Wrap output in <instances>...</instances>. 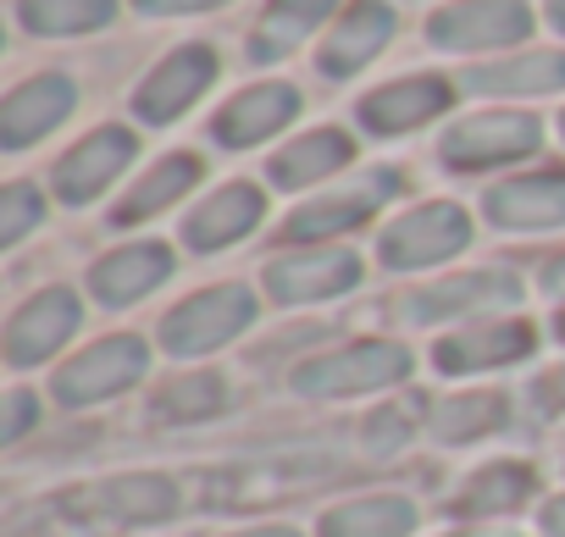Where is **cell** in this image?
I'll return each instance as SVG.
<instances>
[{"instance_id":"obj_1","label":"cell","mask_w":565,"mask_h":537,"mask_svg":"<svg viewBox=\"0 0 565 537\" xmlns=\"http://www.w3.org/2000/svg\"><path fill=\"white\" fill-rule=\"evenodd\" d=\"M339 460L328 449H271V454H255V460H238V465H222L216 482L205 487L211 504H260V498H277V493H300L306 482L328 476Z\"/></svg>"},{"instance_id":"obj_2","label":"cell","mask_w":565,"mask_h":537,"mask_svg":"<svg viewBox=\"0 0 565 537\" xmlns=\"http://www.w3.org/2000/svg\"><path fill=\"white\" fill-rule=\"evenodd\" d=\"M249 322H255V305H249L244 289H205V294H194L189 305H178V311L161 322V344H167L172 361H189V355L222 350V344L238 339Z\"/></svg>"},{"instance_id":"obj_3","label":"cell","mask_w":565,"mask_h":537,"mask_svg":"<svg viewBox=\"0 0 565 537\" xmlns=\"http://www.w3.org/2000/svg\"><path fill=\"white\" fill-rule=\"evenodd\" d=\"M405 372H411V355L399 344H355V350H333L322 361H306L295 372V388L317 394V399H344V394H366V388L399 383Z\"/></svg>"},{"instance_id":"obj_4","label":"cell","mask_w":565,"mask_h":537,"mask_svg":"<svg viewBox=\"0 0 565 537\" xmlns=\"http://www.w3.org/2000/svg\"><path fill=\"white\" fill-rule=\"evenodd\" d=\"M466 238H471V222L460 205H422L383 233V260L394 272H416V266H438L460 255Z\"/></svg>"},{"instance_id":"obj_5","label":"cell","mask_w":565,"mask_h":537,"mask_svg":"<svg viewBox=\"0 0 565 537\" xmlns=\"http://www.w3.org/2000/svg\"><path fill=\"white\" fill-rule=\"evenodd\" d=\"M433 45L444 51H482V45H510L532 34V12L521 0H455L427 23Z\"/></svg>"},{"instance_id":"obj_6","label":"cell","mask_w":565,"mask_h":537,"mask_svg":"<svg viewBox=\"0 0 565 537\" xmlns=\"http://www.w3.org/2000/svg\"><path fill=\"white\" fill-rule=\"evenodd\" d=\"M139 377H145V344L139 339H106V344H95V350H84L78 361L62 366L56 399L62 405H95V399L122 394Z\"/></svg>"},{"instance_id":"obj_7","label":"cell","mask_w":565,"mask_h":537,"mask_svg":"<svg viewBox=\"0 0 565 537\" xmlns=\"http://www.w3.org/2000/svg\"><path fill=\"white\" fill-rule=\"evenodd\" d=\"M399 189V172H388V167H377V172H366L361 183H350V189H339V194H322V200H311V205H300L289 222H282V238H295V244H306V238H328V233H344V227H355V222H366L388 194Z\"/></svg>"},{"instance_id":"obj_8","label":"cell","mask_w":565,"mask_h":537,"mask_svg":"<svg viewBox=\"0 0 565 537\" xmlns=\"http://www.w3.org/2000/svg\"><path fill=\"white\" fill-rule=\"evenodd\" d=\"M515 300H521V283L510 272H471V278H449V283L394 300V316L399 322H444V316H471V311L515 305Z\"/></svg>"},{"instance_id":"obj_9","label":"cell","mask_w":565,"mask_h":537,"mask_svg":"<svg viewBox=\"0 0 565 537\" xmlns=\"http://www.w3.org/2000/svg\"><path fill=\"white\" fill-rule=\"evenodd\" d=\"M361 278V260L350 249H311V255H282L266 266V294L282 305H306V300H328L344 294Z\"/></svg>"},{"instance_id":"obj_10","label":"cell","mask_w":565,"mask_h":537,"mask_svg":"<svg viewBox=\"0 0 565 537\" xmlns=\"http://www.w3.org/2000/svg\"><path fill=\"white\" fill-rule=\"evenodd\" d=\"M526 150H537V122L521 117V111L471 117V122H460L444 139V161L449 167H499V161H515Z\"/></svg>"},{"instance_id":"obj_11","label":"cell","mask_w":565,"mask_h":537,"mask_svg":"<svg viewBox=\"0 0 565 537\" xmlns=\"http://www.w3.org/2000/svg\"><path fill=\"white\" fill-rule=\"evenodd\" d=\"M67 509L89 515V520H161L178 509V487L167 476H117L100 487H78L67 493Z\"/></svg>"},{"instance_id":"obj_12","label":"cell","mask_w":565,"mask_h":537,"mask_svg":"<svg viewBox=\"0 0 565 537\" xmlns=\"http://www.w3.org/2000/svg\"><path fill=\"white\" fill-rule=\"evenodd\" d=\"M211 78H216V56H211L205 45H183L178 56H167V62L139 84L134 111H139L145 122H167V117H178L183 106H194Z\"/></svg>"},{"instance_id":"obj_13","label":"cell","mask_w":565,"mask_h":537,"mask_svg":"<svg viewBox=\"0 0 565 537\" xmlns=\"http://www.w3.org/2000/svg\"><path fill=\"white\" fill-rule=\"evenodd\" d=\"M78 327V300L67 289H51L40 300H29L12 322H7V361L12 366H34L51 350H62Z\"/></svg>"},{"instance_id":"obj_14","label":"cell","mask_w":565,"mask_h":537,"mask_svg":"<svg viewBox=\"0 0 565 537\" xmlns=\"http://www.w3.org/2000/svg\"><path fill=\"white\" fill-rule=\"evenodd\" d=\"M128 161H134V133H128V128H100V133H89L73 155H62V167H56V194L73 200V205H84V200H95Z\"/></svg>"},{"instance_id":"obj_15","label":"cell","mask_w":565,"mask_h":537,"mask_svg":"<svg viewBox=\"0 0 565 537\" xmlns=\"http://www.w3.org/2000/svg\"><path fill=\"white\" fill-rule=\"evenodd\" d=\"M532 344H537V333H532L526 322H482V327H471V333L444 339V344L433 350V361H438V372L466 377V372L510 366V361H521Z\"/></svg>"},{"instance_id":"obj_16","label":"cell","mask_w":565,"mask_h":537,"mask_svg":"<svg viewBox=\"0 0 565 537\" xmlns=\"http://www.w3.org/2000/svg\"><path fill=\"white\" fill-rule=\"evenodd\" d=\"M488 222L499 227H559L565 222V172H532L488 189Z\"/></svg>"},{"instance_id":"obj_17","label":"cell","mask_w":565,"mask_h":537,"mask_svg":"<svg viewBox=\"0 0 565 537\" xmlns=\"http://www.w3.org/2000/svg\"><path fill=\"white\" fill-rule=\"evenodd\" d=\"M67 111H73V84L56 78V73H51V78H34V84L12 89V100L0 106V144L23 150V144H34L40 133H51Z\"/></svg>"},{"instance_id":"obj_18","label":"cell","mask_w":565,"mask_h":537,"mask_svg":"<svg viewBox=\"0 0 565 537\" xmlns=\"http://www.w3.org/2000/svg\"><path fill=\"white\" fill-rule=\"evenodd\" d=\"M295 111H300V95H295L289 84H260V89H244L227 111H216L211 133H216V144L244 150V144H255V139L277 133Z\"/></svg>"},{"instance_id":"obj_19","label":"cell","mask_w":565,"mask_h":537,"mask_svg":"<svg viewBox=\"0 0 565 537\" xmlns=\"http://www.w3.org/2000/svg\"><path fill=\"white\" fill-rule=\"evenodd\" d=\"M172 272V255L161 244H134V249H117L106 255L95 272H89V294L100 305H128V300H145L150 289H161Z\"/></svg>"},{"instance_id":"obj_20","label":"cell","mask_w":565,"mask_h":537,"mask_svg":"<svg viewBox=\"0 0 565 537\" xmlns=\"http://www.w3.org/2000/svg\"><path fill=\"white\" fill-rule=\"evenodd\" d=\"M388 34H394V12L383 7V0H355L350 18H344V23L333 29V40L322 45V73L344 78V73L366 67V62L388 45Z\"/></svg>"},{"instance_id":"obj_21","label":"cell","mask_w":565,"mask_h":537,"mask_svg":"<svg viewBox=\"0 0 565 537\" xmlns=\"http://www.w3.org/2000/svg\"><path fill=\"white\" fill-rule=\"evenodd\" d=\"M449 106V84L444 78H405V84H388L377 95L361 100V122L372 133H405L427 117H438Z\"/></svg>"},{"instance_id":"obj_22","label":"cell","mask_w":565,"mask_h":537,"mask_svg":"<svg viewBox=\"0 0 565 537\" xmlns=\"http://www.w3.org/2000/svg\"><path fill=\"white\" fill-rule=\"evenodd\" d=\"M255 222H260V189H249V183H227L222 194H211V200L183 222V238H189L194 249H222V244L244 238Z\"/></svg>"},{"instance_id":"obj_23","label":"cell","mask_w":565,"mask_h":537,"mask_svg":"<svg viewBox=\"0 0 565 537\" xmlns=\"http://www.w3.org/2000/svg\"><path fill=\"white\" fill-rule=\"evenodd\" d=\"M532 465H521V460H493V465H482L466 487H460V498H455V509L460 515H504V509H521L526 498H532Z\"/></svg>"},{"instance_id":"obj_24","label":"cell","mask_w":565,"mask_h":537,"mask_svg":"<svg viewBox=\"0 0 565 537\" xmlns=\"http://www.w3.org/2000/svg\"><path fill=\"white\" fill-rule=\"evenodd\" d=\"M350 155H355V144H350V139H344L339 128H317V133L295 139L289 150H282V155L271 161V183H282V189L317 183V178L339 172V167H344Z\"/></svg>"},{"instance_id":"obj_25","label":"cell","mask_w":565,"mask_h":537,"mask_svg":"<svg viewBox=\"0 0 565 537\" xmlns=\"http://www.w3.org/2000/svg\"><path fill=\"white\" fill-rule=\"evenodd\" d=\"M416 526V509L411 498H355V504H339L322 515V537H405Z\"/></svg>"},{"instance_id":"obj_26","label":"cell","mask_w":565,"mask_h":537,"mask_svg":"<svg viewBox=\"0 0 565 537\" xmlns=\"http://www.w3.org/2000/svg\"><path fill=\"white\" fill-rule=\"evenodd\" d=\"M477 95H548L565 84V56L559 51H532L521 62H499V67H477L466 78Z\"/></svg>"},{"instance_id":"obj_27","label":"cell","mask_w":565,"mask_h":537,"mask_svg":"<svg viewBox=\"0 0 565 537\" xmlns=\"http://www.w3.org/2000/svg\"><path fill=\"white\" fill-rule=\"evenodd\" d=\"M117 0H18V23L29 34H89L106 29Z\"/></svg>"},{"instance_id":"obj_28","label":"cell","mask_w":565,"mask_h":537,"mask_svg":"<svg viewBox=\"0 0 565 537\" xmlns=\"http://www.w3.org/2000/svg\"><path fill=\"white\" fill-rule=\"evenodd\" d=\"M333 7H339V0H271V12L260 18V34H255V62L295 51Z\"/></svg>"},{"instance_id":"obj_29","label":"cell","mask_w":565,"mask_h":537,"mask_svg":"<svg viewBox=\"0 0 565 537\" xmlns=\"http://www.w3.org/2000/svg\"><path fill=\"white\" fill-rule=\"evenodd\" d=\"M194 178H200V161H194V155H167V161H161V167H156V172H150V178H145L122 205H117V216H111V222H122V227H128V222L156 216V211H161V205H172Z\"/></svg>"},{"instance_id":"obj_30","label":"cell","mask_w":565,"mask_h":537,"mask_svg":"<svg viewBox=\"0 0 565 537\" xmlns=\"http://www.w3.org/2000/svg\"><path fill=\"white\" fill-rule=\"evenodd\" d=\"M499 421H504V399L499 394H455V399L433 405L438 443H471V438H482Z\"/></svg>"},{"instance_id":"obj_31","label":"cell","mask_w":565,"mask_h":537,"mask_svg":"<svg viewBox=\"0 0 565 537\" xmlns=\"http://www.w3.org/2000/svg\"><path fill=\"white\" fill-rule=\"evenodd\" d=\"M222 399H227L222 377H178V383L161 388L156 416H167V421H205V416L222 410Z\"/></svg>"},{"instance_id":"obj_32","label":"cell","mask_w":565,"mask_h":537,"mask_svg":"<svg viewBox=\"0 0 565 537\" xmlns=\"http://www.w3.org/2000/svg\"><path fill=\"white\" fill-rule=\"evenodd\" d=\"M45 216V200H40V189H29V183H12L7 194H0V244H18L34 222Z\"/></svg>"},{"instance_id":"obj_33","label":"cell","mask_w":565,"mask_h":537,"mask_svg":"<svg viewBox=\"0 0 565 537\" xmlns=\"http://www.w3.org/2000/svg\"><path fill=\"white\" fill-rule=\"evenodd\" d=\"M399 443H405V416L383 410V416L366 427V449H372V454H388V449H399Z\"/></svg>"},{"instance_id":"obj_34","label":"cell","mask_w":565,"mask_h":537,"mask_svg":"<svg viewBox=\"0 0 565 537\" xmlns=\"http://www.w3.org/2000/svg\"><path fill=\"white\" fill-rule=\"evenodd\" d=\"M532 405H537L543 416L565 410V366H554V372H543V377L532 383Z\"/></svg>"},{"instance_id":"obj_35","label":"cell","mask_w":565,"mask_h":537,"mask_svg":"<svg viewBox=\"0 0 565 537\" xmlns=\"http://www.w3.org/2000/svg\"><path fill=\"white\" fill-rule=\"evenodd\" d=\"M139 12L150 18H172V12H205V7H222V0H134Z\"/></svg>"},{"instance_id":"obj_36","label":"cell","mask_w":565,"mask_h":537,"mask_svg":"<svg viewBox=\"0 0 565 537\" xmlns=\"http://www.w3.org/2000/svg\"><path fill=\"white\" fill-rule=\"evenodd\" d=\"M34 421V399L29 394H12V410H7V432L0 438H23V427Z\"/></svg>"},{"instance_id":"obj_37","label":"cell","mask_w":565,"mask_h":537,"mask_svg":"<svg viewBox=\"0 0 565 537\" xmlns=\"http://www.w3.org/2000/svg\"><path fill=\"white\" fill-rule=\"evenodd\" d=\"M543 289H548L554 300H565V255H554V260H548V272H543Z\"/></svg>"},{"instance_id":"obj_38","label":"cell","mask_w":565,"mask_h":537,"mask_svg":"<svg viewBox=\"0 0 565 537\" xmlns=\"http://www.w3.org/2000/svg\"><path fill=\"white\" fill-rule=\"evenodd\" d=\"M543 526H548L554 537H565V493H559V498H548V509H543Z\"/></svg>"},{"instance_id":"obj_39","label":"cell","mask_w":565,"mask_h":537,"mask_svg":"<svg viewBox=\"0 0 565 537\" xmlns=\"http://www.w3.org/2000/svg\"><path fill=\"white\" fill-rule=\"evenodd\" d=\"M233 537H300L295 526H249V531H233Z\"/></svg>"},{"instance_id":"obj_40","label":"cell","mask_w":565,"mask_h":537,"mask_svg":"<svg viewBox=\"0 0 565 537\" xmlns=\"http://www.w3.org/2000/svg\"><path fill=\"white\" fill-rule=\"evenodd\" d=\"M460 537H515V531H504V526H493V531H488V526H471V531H460Z\"/></svg>"},{"instance_id":"obj_41","label":"cell","mask_w":565,"mask_h":537,"mask_svg":"<svg viewBox=\"0 0 565 537\" xmlns=\"http://www.w3.org/2000/svg\"><path fill=\"white\" fill-rule=\"evenodd\" d=\"M548 18H554V29H565V0H548Z\"/></svg>"},{"instance_id":"obj_42","label":"cell","mask_w":565,"mask_h":537,"mask_svg":"<svg viewBox=\"0 0 565 537\" xmlns=\"http://www.w3.org/2000/svg\"><path fill=\"white\" fill-rule=\"evenodd\" d=\"M559 339H565V316H559Z\"/></svg>"},{"instance_id":"obj_43","label":"cell","mask_w":565,"mask_h":537,"mask_svg":"<svg viewBox=\"0 0 565 537\" xmlns=\"http://www.w3.org/2000/svg\"><path fill=\"white\" fill-rule=\"evenodd\" d=\"M559 128H565V117H559Z\"/></svg>"}]
</instances>
